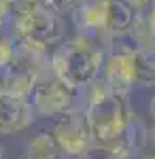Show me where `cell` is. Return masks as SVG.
<instances>
[{
  "instance_id": "cell-1",
  "label": "cell",
  "mask_w": 155,
  "mask_h": 159,
  "mask_svg": "<svg viewBox=\"0 0 155 159\" xmlns=\"http://www.w3.org/2000/svg\"><path fill=\"white\" fill-rule=\"evenodd\" d=\"M96 34H83L70 40L68 45H62L51 55V72L58 74L62 81H66L74 89L89 85L98 79V74L104 66V51L94 43Z\"/></svg>"
},
{
  "instance_id": "cell-2",
  "label": "cell",
  "mask_w": 155,
  "mask_h": 159,
  "mask_svg": "<svg viewBox=\"0 0 155 159\" xmlns=\"http://www.w3.org/2000/svg\"><path fill=\"white\" fill-rule=\"evenodd\" d=\"M13 2H15V13L11 21L13 38L45 51L64 40L62 15L45 7L40 0H13Z\"/></svg>"
},
{
  "instance_id": "cell-3",
  "label": "cell",
  "mask_w": 155,
  "mask_h": 159,
  "mask_svg": "<svg viewBox=\"0 0 155 159\" xmlns=\"http://www.w3.org/2000/svg\"><path fill=\"white\" fill-rule=\"evenodd\" d=\"M83 110L87 115L89 127H92L94 142H98V144L113 142L134 117L128 106V98L117 96L113 91H108L106 96H102L96 102L85 104Z\"/></svg>"
},
{
  "instance_id": "cell-4",
  "label": "cell",
  "mask_w": 155,
  "mask_h": 159,
  "mask_svg": "<svg viewBox=\"0 0 155 159\" xmlns=\"http://www.w3.org/2000/svg\"><path fill=\"white\" fill-rule=\"evenodd\" d=\"M119 40V47L113 43L108 47V55L102 66V81L108 85V89L117 96L128 98L134 87L138 85V72H136V49L138 45L130 36L128 43H121L123 34L115 36Z\"/></svg>"
},
{
  "instance_id": "cell-5",
  "label": "cell",
  "mask_w": 155,
  "mask_h": 159,
  "mask_svg": "<svg viewBox=\"0 0 155 159\" xmlns=\"http://www.w3.org/2000/svg\"><path fill=\"white\" fill-rule=\"evenodd\" d=\"M28 102L32 104L36 117H60L74 108V87L49 70L36 76Z\"/></svg>"
},
{
  "instance_id": "cell-6",
  "label": "cell",
  "mask_w": 155,
  "mask_h": 159,
  "mask_svg": "<svg viewBox=\"0 0 155 159\" xmlns=\"http://www.w3.org/2000/svg\"><path fill=\"white\" fill-rule=\"evenodd\" d=\"M51 134L55 138L60 151L70 157H79L87 147L94 144V136H92V127H89L85 110L70 108L68 112L60 115Z\"/></svg>"
},
{
  "instance_id": "cell-7",
  "label": "cell",
  "mask_w": 155,
  "mask_h": 159,
  "mask_svg": "<svg viewBox=\"0 0 155 159\" xmlns=\"http://www.w3.org/2000/svg\"><path fill=\"white\" fill-rule=\"evenodd\" d=\"M36 119V112L30 102L11 96L0 98V134H19L28 129Z\"/></svg>"
},
{
  "instance_id": "cell-8",
  "label": "cell",
  "mask_w": 155,
  "mask_h": 159,
  "mask_svg": "<svg viewBox=\"0 0 155 159\" xmlns=\"http://www.w3.org/2000/svg\"><path fill=\"white\" fill-rule=\"evenodd\" d=\"M104 17H106V0H81L70 13L74 28L83 34L104 32Z\"/></svg>"
},
{
  "instance_id": "cell-9",
  "label": "cell",
  "mask_w": 155,
  "mask_h": 159,
  "mask_svg": "<svg viewBox=\"0 0 155 159\" xmlns=\"http://www.w3.org/2000/svg\"><path fill=\"white\" fill-rule=\"evenodd\" d=\"M144 142H147V129H144L143 121L136 119V117H132L130 123L125 125V129L113 142H108L106 147L115 153L117 159H132L134 155L140 153Z\"/></svg>"
},
{
  "instance_id": "cell-10",
  "label": "cell",
  "mask_w": 155,
  "mask_h": 159,
  "mask_svg": "<svg viewBox=\"0 0 155 159\" xmlns=\"http://www.w3.org/2000/svg\"><path fill=\"white\" fill-rule=\"evenodd\" d=\"M138 11L130 0H106V17H104V32L108 36L128 34L136 21Z\"/></svg>"
},
{
  "instance_id": "cell-11",
  "label": "cell",
  "mask_w": 155,
  "mask_h": 159,
  "mask_svg": "<svg viewBox=\"0 0 155 159\" xmlns=\"http://www.w3.org/2000/svg\"><path fill=\"white\" fill-rule=\"evenodd\" d=\"M34 81H36V76L32 72L21 70V68H15V66H11L9 70H4L2 76H0L2 93L11 96V98H17V100H26V102L30 100Z\"/></svg>"
},
{
  "instance_id": "cell-12",
  "label": "cell",
  "mask_w": 155,
  "mask_h": 159,
  "mask_svg": "<svg viewBox=\"0 0 155 159\" xmlns=\"http://www.w3.org/2000/svg\"><path fill=\"white\" fill-rule=\"evenodd\" d=\"M62 153L55 138L51 132H40L36 134L24 151V159H62Z\"/></svg>"
},
{
  "instance_id": "cell-13",
  "label": "cell",
  "mask_w": 155,
  "mask_h": 159,
  "mask_svg": "<svg viewBox=\"0 0 155 159\" xmlns=\"http://www.w3.org/2000/svg\"><path fill=\"white\" fill-rule=\"evenodd\" d=\"M136 72L138 85H155V43L136 49Z\"/></svg>"
},
{
  "instance_id": "cell-14",
  "label": "cell",
  "mask_w": 155,
  "mask_h": 159,
  "mask_svg": "<svg viewBox=\"0 0 155 159\" xmlns=\"http://www.w3.org/2000/svg\"><path fill=\"white\" fill-rule=\"evenodd\" d=\"M13 60H15V38L9 34L0 43V72L9 70L13 66Z\"/></svg>"
},
{
  "instance_id": "cell-15",
  "label": "cell",
  "mask_w": 155,
  "mask_h": 159,
  "mask_svg": "<svg viewBox=\"0 0 155 159\" xmlns=\"http://www.w3.org/2000/svg\"><path fill=\"white\" fill-rule=\"evenodd\" d=\"M77 159H117V157H115V153H113L106 144H98V142H94L92 147L85 148Z\"/></svg>"
},
{
  "instance_id": "cell-16",
  "label": "cell",
  "mask_w": 155,
  "mask_h": 159,
  "mask_svg": "<svg viewBox=\"0 0 155 159\" xmlns=\"http://www.w3.org/2000/svg\"><path fill=\"white\" fill-rule=\"evenodd\" d=\"M45 7H49L51 11H55L58 15H66V13H72V9L81 2V0H40Z\"/></svg>"
},
{
  "instance_id": "cell-17",
  "label": "cell",
  "mask_w": 155,
  "mask_h": 159,
  "mask_svg": "<svg viewBox=\"0 0 155 159\" xmlns=\"http://www.w3.org/2000/svg\"><path fill=\"white\" fill-rule=\"evenodd\" d=\"M132 4H134V9L138 13H149L151 11V7L155 4V0H130Z\"/></svg>"
},
{
  "instance_id": "cell-18",
  "label": "cell",
  "mask_w": 155,
  "mask_h": 159,
  "mask_svg": "<svg viewBox=\"0 0 155 159\" xmlns=\"http://www.w3.org/2000/svg\"><path fill=\"white\" fill-rule=\"evenodd\" d=\"M149 17V30H151V36H153V43H155V4L151 7V11L147 13Z\"/></svg>"
},
{
  "instance_id": "cell-19",
  "label": "cell",
  "mask_w": 155,
  "mask_h": 159,
  "mask_svg": "<svg viewBox=\"0 0 155 159\" xmlns=\"http://www.w3.org/2000/svg\"><path fill=\"white\" fill-rule=\"evenodd\" d=\"M149 112H151V119L155 121V93L151 96V102H149Z\"/></svg>"
},
{
  "instance_id": "cell-20",
  "label": "cell",
  "mask_w": 155,
  "mask_h": 159,
  "mask_svg": "<svg viewBox=\"0 0 155 159\" xmlns=\"http://www.w3.org/2000/svg\"><path fill=\"white\" fill-rule=\"evenodd\" d=\"M9 36V34H4V28H0V43H2V38Z\"/></svg>"
},
{
  "instance_id": "cell-21",
  "label": "cell",
  "mask_w": 155,
  "mask_h": 159,
  "mask_svg": "<svg viewBox=\"0 0 155 159\" xmlns=\"http://www.w3.org/2000/svg\"><path fill=\"white\" fill-rule=\"evenodd\" d=\"M0 159H4V148H2V144H0Z\"/></svg>"
},
{
  "instance_id": "cell-22",
  "label": "cell",
  "mask_w": 155,
  "mask_h": 159,
  "mask_svg": "<svg viewBox=\"0 0 155 159\" xmlns=\"http://www.w3.org/2000/svg\"><path fill=\"white\" fill-rule=\"evenodd\" d=\"M151 138H153V144H155V129H153V134H151Z\"/></svg>"
},
{
  "instance_id": "cell-23",
  "label": "cell",
  "mask_w": 155,
  "mask_h": 159,
  "mask_svg": "<svg viewBox=\"0 0 155 159\" xmlns=\"http://www.w3.org/2000/svg\"><path fill=\"white\" fill-rule=\"evenodd\" d=\"M64 159H77V157H70V155H66V157H64Z\"/></svg>"
},
{
  "instance_id": "cell-24",
  "label": "cell",
  "mask_w": 155,
  "mask_h": 159,
  "mask_svg": "<svg viewBox=\"0 0 155 159\" xmlns=\"http://www.w3.org/2000/svg\"><path fill=\"white\" fill-rule=\"evenodd\" d=\"M0 98H2V83H0Z\"/></svg>"
},
{
  "instance_id": "cell-25",
  "label": "cell",
  "mask_w": 155,
  "mask_h": 159,
  "mask_svg": "<svg viewBox=\"0 0 155 159\" xmlns=\"http://www.w3.org/2000/svg\"><path fill=\"white\" fill-rule=\"evenodd\" d=\"M143 159H155V155H153V157H143Z\"/></svg>"
}]
</instances>
